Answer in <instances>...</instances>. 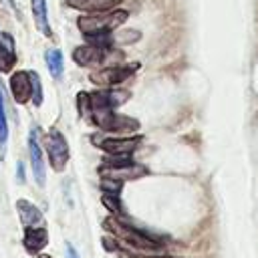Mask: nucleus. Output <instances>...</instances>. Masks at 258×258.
Here are the masks:
<instances>
[{
    "instance_id": "nucleus-1",
    "label": "nucleus",
    "mask_w": 258,
    "mask_h": 258,
    "mask_svg": "<svg viewBox=\"0 0 258 258\" xmlns=\"http://www.w3.org/2000/svg\"><path fill=\"white\" fill-rule=\"evenodd\" d=\"M131 93L119 87L113 89H97L93 93H79L77 95V109H79V117H83L87 123L93 115L99 113H109V111H117L121 105H125L129 101Z\"/></svg>"
},
{
    "instance_id": "nucleus-2",
    "label": "nucleus",
    "mask_w": 258,
    "mask_h": 258,
    "mask_svg": "<svg viewBox=\"0 0 258 258\" xmlns=\"http://www.w3.org/2000/svg\"><path fill=\"white\" fill-rule=\"evenodd\" d=\"M105 230L111 232V236H115L119 240L121 246L131 248L133 252H147V250H159L161 248V240L155 238L153 234H145L141 230H137L135 226H129L127 222H123V218L111 216L103 222Z\"/></svg>"
},
{
    "instance_id": "nucleus-3",
    "label": "nucleus",
    "mask_w": 258,
    "mask_h": 258,
    "mask_svg": "<svg viewBox=\"0 0 258 258\" xmlns=\"http://www.w3.org/2000/svg\"><path fill=\"white\" fill-rule=\"evenodd\" d=\"M129 18V12L125 10H107V12H91L83 14L77 18V28L83 32L85 38L91 36H101V34H111L115 28L125 24Z\"/></svg>"
},
{
    "instance_id": "nucleus-4",
    "label": "nucleus",
    "mask_w": 258,
    "mask_h": 258,
    "mask_svg": "<svg viewBox=\"0 0 258 258\" xmlns=\"http://www.w3.org/2000/svg\"><path fill=\"white\" fill-rule=\"evenodd\" d=\"M73 60L79 67H111V64H121L125 60L123 50L115 46H99V44H81L73 50Z\"/></svg>"
},
{
    "instance_id": "nucleus-5",
    "label": "nucleus",
    "mask_w": 258,
    "mask_h": 258,
    "mask_svg": "<svg viewBox=\"0 0 258 258\" xmlns=\"http://www.w3.org/2000/svg\"><path fill=\"white\" fill-rule=\"evenodd\" d=\"M139 69V62H131V64H111V67H101L99 71H93L89 75L91 83H95L97 87L101 89H113V87H119L121 83L129 81Z\"/></svg>"
},
{
    "instance_id": "nucleus-6",
    "label": "nucleus",
    "mask_w": 258,
    "mask_h": 258,
    "mask_svg": "<svg viewBox=\"0 0 258 258\" xmlns=\"http://www.w3.org/2000/svg\"><path fill=\"white\" fill-rule=\"evenodd\" d=\"M91 125H95L99 131L103 133H117V135H131L133 131L139 129V121L127 115H121L117 111H109V113H99L93 115L89 119Z\"/></svg>"
},
{
    "instance_id": "nucleus-7",
    "label": "nucleus",
    "mask_w": 258,
    "mask_h": 258,
    "mask_svg": "<svg viewBox=\"0 0 258 258\" xmlns=\"http://www.w3.org/2000/svg\"><path fill=\"white\" fill-rule=\"evenodd\" d=\"M91 141L95 147L105 151V155H131L139 143L143 141V135H91Z\"/></svg>"
},
{
    "instance_id": "nucleus-8",
    "label": "nucleus",
    "mask_w": 258,
    "mask_h": 258,
    "mask_svg": "<svg viewBox=\"0 0 258 258\" xmlns=\"http://www.w3.org/2000/svg\"><path fill=\"white\" fill-rule=\"evenodd\" d=\"M44 149L48 155V163L56 173H62L69 163V141L67 137L56 129L50 127L44 135Z\"/></svg>"
},
{
    "instance_id": "nucleus-9",
    "label": "nucleus",
    "mask_w": 258,
    "mask_h": 258,
    "mask_svg": "<svg viewBox=\"0 0 258 258\" xmlns=\"http://www.w3.org/2000/svg\"><path fill=\"white\" fill-rule=\"evenodd\" d=\"M147 173V167L129 159V161H121V163H101L99 165V175L107 177V179H115V181H131V179H139Z\"/></svg>"
},
{
    "instance_id": "nucleus-10",
    "label": "nucleus",
    "mask_w": 258,
    "mask_h": 258,
    "mask_svg": "<svg viewBox=\"0 0 258 258\" xmlns=\"http://www.w3.org/2000/svg\"><path fill=\"white\" fill-rule=\"evenodd\" d=\"M28 157H30V167H32V177L38 187L46 185V161L42 155V145L38 141V127L32 125L28 131Z\"/></svg>"
},
{
    "instance_id": "nucleus-11",
    "label": "nucleus",
    "mask_w": 258,
    "mask_h": 258,
    "mask_svg": "<svg viewBox=\"0 0 258 258\" xmlns=\"http://www.w3.org/2000/svg\"><path fill=\"white\" fill-rule=\"evenodd\" d=\"M10 95L16 105H26L32 101V83H30V71H14L8 79Z\"/></svg>"
},
{
    "instance_id": "nucleus-12",
    "label": "nucleus",
    "mask_w": 258,
    "mask_h": 258,
    "mask_svg": "<svg viewBox=\"0 0 258 258\" xmlns=\"http://www.w3.org/2000/svg\"><path fill=\"white\" fill-rule=\"evenodd\" d=\"M16 212H18V218H20V224L24 228H40L44 226V216L40 212L38 206H34L32 202L28 200H16Z\"/></svg>"
},
{
    "instance_id": "nucleus-13",
    "label": "nucleus",
    "mask_w": 258,
    "mask_h": 258,
    "mask_svg": "<svg viewBox=\"0 0 258 258\" xmlns=\"http://www.w3.org/2000/svg\"><path fill=\"white\" fill-rule=\"evenodd\" d=\"M22 246H24V250L28 254L38 256L48 246V230L44 226H40V228H24Z\"/></svg>"
},
{
    "instance_id": "nucleus-14",
    "label": "nucleus",
    "mask_w": 258,
    "mask_h": 258,
    "mask_svg": "<svg viewBox=\"0 0 258 258\" xmlns=\"http://www.w3.org/2000/svg\"><path fill=\"white\" fill-rule=\"evenodd\" d=\"M16 64V42L10 32L0 30V73H10Z\"/></svg>"
},
{
    "instance_id": "nucleus-15",
    "label": "nucleus",
    "mask_w": 258,
    "mask_h": 258,
    "mask_svg": "<svg viewBox=\"0 0 258 258\" xmlns=\"http://www.w3.org/2000/svg\"><path fill=\"white\" fill-rule=\"evenodd\" d=\"M64 4L69 8L81 10L85 14L91 12H107V10H115L119 4H123V0H64Z\"/></svg>"
},
{
    "instance_id": "nucleus-16",
    "label": "nucleus",
    "mask_w": 258,
    "mask_h": 258,
    "mask_svg": "<svg viewBox=\"0 0 258 258\" xmlns=\"http://www.w3.org/2000/svg\"><path fill=\"white\" fill-rule=\"evenodd\" d=\"M30 10H32V18H34V24L38 28V32L42 36H52V26H50V20H48V6H46V0H30Z\"/></svg>"
},
{
    "instance_id": "nucleus-17",
    "label": "nucleus",
    "mask_w": 258,
    "mask_h": 258,
    "mask_svg": "<svg viewBox=\"0 0 258 258\" xmlns=\"http://www.w3.org/2000/svg\"><path fill=\"white\" fill-rule=\"evenodd\" d=\"M44 62H46L48 73L52 75V79L58 81L62 77V73H64V56H62V52L58 48H48L44 52Z\"/></svg>"
},
{
    "instance_id": "nucleus-18",
    "label": "nucleus",
    "mask_w": 258,
    "mask_h": 258,
    "mask_svg": "<svg viewBox=\"0 0 258 258\" xmlns=\"http://www.w3.org/2000/svg\"><path fill=\"white\" fill-rule=\"evenodd\" d=\"M6 143H8V121H6L4 93H2V85H0V159L6 155Z\"/></svg>"
},
{
    "instance_id": "nucleus-19",
    "label": "nucleus",
    "mask_w": 258,
    "mask_h": 258,
    "mask_svg": "<svg viewBox=\"0 0 258 258\" xmlns=\"http://www.w3.org/2000/svg\"><path fill=\"white\" fill-rule=\"evenodd\" d=\"M101 202H103V206L111 212V216L123 218V206H121L119 196H115V194H103V196H101Z\"/></svg>"
},
{
    "instance_id": "nucleus-20",
    "label": "nucleus",
    "mask_w": 258,
    "mask_h": 258,
    "mask_svg": "<svg viewBox=\"0 0 258 258\" xmlns=\"http://www.w3.org/2000/svg\"><path fill=\"white\" fill-rule=\"evenodd\" d=\"M30 83H32V105L40 107L44 101V93H42V81L36 71H30Z\"/></svg>"
},
{
    "instance_id": "nucleus-21",
    "label": "nucleus",
    "mask_w": 258,
    "mask_h": 258,
    "mask_svg": "<svg viewBox=\"0 0 258 258\" xmlns=\"http://www.w3.org/2000/svg\"><path fill=\"white\" fill-rule=\"evenodd\" d=\"M101 191L103 194H115V196H119L121 194V189H123V183L121 181H115V179H107V177H101Z\"/></svg>"
},
{
    "instance_id": "nucleus-22",
    "label": "nucleus",
    "mask_w": 258,
    "mask_h": 258,
    "mask_svg": "<svg viewBox=\"0 0 258 258\" xmlns=\"http://www.w3.org/2000/svg\"><path fill=\"white\" fill-rule=\"evenodd\" d=\"M101 242H103V248L107 252H121V244H119V240L115 236H111V234L109 236H103Z\"/></svg>"
},
{
    "instance_id": "nucleus-23",
    "label": "nucleus",
    "mask_w": 258,
    "mask_h": 258,
    "mask_svg": "<svg viewBox=\"0 0 258 258\" xmlns=\"http://www.w3.org/2000/svg\"><path fill=\"white\" fill-rule=\"evenodd\" d=\"M16 179H18V183H24L26 181V177H24V163L22 161L16 163Z\"/></svg>"
},
{
    "instance_id": "nucleus-24",
    "label": "nucleus",
    "mask_w": 258,
    "mask_h": 258,
    "mask_svg": "<svg viewBox=\"0 0 258 258\" xmlns=\"http://www.w3.org/2000/svg\"><path fill=\"white\" fill-rule=\"evenodd\" d=\"M67 254H69V258H79V254H77L73 244H67Z\"/></svg>"
},
{
    "instance_id": "nucleus-25",
    "label": "nucleus",
    "mask_w": 258,
    "mask_h": 258,
    "mask_svg": "<svg viewBox=\"0 0 258 258\" xmlns=\"http://www.w3.org/2000/svg\"><path fill=\"white\" fill-rule=\"evenodd\" d=\"M38 258H52V256H48V254H42V252H40V254H38Z\"/></svg>"
},
{
    "instance_id": "nucleus-26",
    "label": "nucleus",
    "mask_w": 258,
    "mask_h": 258,
    "mask_svg": "<svg viewBox=\"0 0 258 258\" xmlns=\"http://www.w3.org/2000/svg\"><path fill=\"white\" fill-rule=\"evenodd\" d=\"M149 258H175V256H149Z\"/></svg>"
}]
</instances>
